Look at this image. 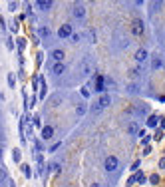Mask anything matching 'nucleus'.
<instances>
[{
    "label": "nucleus",
    "mask_w": 165,
    "mask_h": 187,
    "mask_svg": "<svg viewBox=\"0 0 165 187\" xmlns=\"http://www.w3.org/2000/svg\"><path fill=\"white\" fill-rule=\"evenodd\" d=\"M104 167H105V171H115V169L119 167V159L115 157V155H108L105 157V163H104Z\"/></svg>",
    "instance_id": "nucleus-1"
},
{
    "label": "nucleus",
    "mask_w": 165,
    "mask_h": 187,
    "mask_svg": "<svg viewBox=\"0 0 165 187\" xmlns=\"http://www.w3.org/2000/svg\"><path fill=\"white\" fill-rule=\"evenodd\" d=\"M131 32L135 34V36H141L143 34V20H139V18L133 20L131 22Z\"/></svg>",
    "instance_id": "nucleus-2"
},
{
    "label": "nucleus",
    "mask_w": 165,
    "mask_h": 187,
    "mask_svg": "<svg viewBox=\"0 0 165 187\" xmlns=\"http://www.w3.org/2000/svg\"><path fill=\"white\" fill-rule=\"evenodd\" d=\"M80 72L84 74V76L92 74V60H90V58H84V62L80 64Z\"/></svg>",
    "instance_id": "nucleus-3"
},
{
    "label": "nucleus",
    "mask_w": 165,
    "mask_h": 187,
    "mask_svg": "<svg viewBox=\"0 0 165 187\" xmlns=\"http://www.w3.org/2000/svg\"><path fill=\"white\" fill-rule=\"evenodd\" d=\"M58 36H60V38H70L72 36V26L70 24H62L60 30H58Z\"/></svg>",
    "instance_id": "nucleus-4"
},
{
    "label": "nucleus",
    "mask_w": 165,
    "mask_h": 187,
    "mask_svg": "<svg viewBox=\"0 0 165 187\" xmlns=\"http://www.w3.org/2000/svg\"><path fill=\"white\" fill-rule=\"evenodd\" d=\"M145 60H147V50H145V48H139V50L135 52V62H137V64H143Z\"/></svg>",
    "instance_id": "nucleus-5"
},
{
    "label": "nucleus",
    "mask_w": 165,
    "mask_h": 187,
    "mask_svg": "<svg viewBox=\"0 0 165 187\" xmlns=\"http://www.w3.org/2000/svg\"><path fill=\"white\" fill-rule=\"evenodd\" d=\"M72 14H74L76 18H84V16H86V8L82 4H76L74 10H72Z\"/></svg>",
    "instance_id": "nucleus-6"
},
{
    "label": "nucleus",
    "mask_w": 165,
    "mask_h": 187,
    "mask_svg": "<svg viewBox=\"0 0 165 187\" xmlns=\"http://www.w3.org/2000/svg\"><path fill=\"white\" fill-rule=\"evenodd\" d=\"M109 104H112V98H109L108 94H104V96L99 98V102H98V106H99V110H104V108H108Z\"/></svg>",
    "instance_id": "nucleus-7"
},
{
    "label": "nucleus",
    "mask_w": 165,
    "mask_h": 187,
    "mask_svg": "<svg viewBox=\"0 0 165 187\" xmlns=\"http://www.w3.org/2000/svg\"><path fill=\"white\" fill-rule=\"evenodd\" d=\"M50 58H54L56 62H64V58H66V54H64V50H52Z\"/></svg>",
    "instance_id": "nucleus-8"
},
{
    "label": "nucleus",
    "mask_w": 165,
    "mask_h": 187,
    "mask_svg": "<svg viewBox=\"0 0 165 187\" xmlns=\"http://www.w3.org/2000/svg\"><path fill=\"white\" fill-rule=\"evenodd\" d=\"M52 72L56 74V76H62V74L66 72V66H64V62H56V64H54V68H52Z\"/></svg>",
    "instance_id": "nucleus-9"
},
{
    "label": "nucleus",
    "mask_w": 165,
    "mask_h": 187,
    "mask_svg": "<svg viewBox=\"0 0 165 187\" xmlns=\"http://www.w3.org/2000/svg\"><path fill=\"white\" fill-rule=\"evenodd\" d=\"M52 135H54V127H50V125H46V127H44L42 130V139H52Z\"/></svg>",
    "instance_id": "nucleus-10"
},
{
    "label": "nucleus",
    "mask_w": 165,
    "mask_h": 187,
    "mask_svg": "<svg viewBox=\"0 0 165 187\" xmlns=\"http://www.w3.org/2000/svg\"><path fill=\"white\" fill-rule=\"evenodd\" d=\"M36 6L40 10H50L52 8V0H40V2H36Z\"/></svg>",
    "instance_id": "nucleus-11"
},
{
    "label": "nucleus",
    "mask_w": 165,
    "mask_h": 187,
    "mask_svg": "<svg viewBox=\"0 0 165 187\" xmlns=\"http://www.w3.org/2000/svg\"><path fill=\"white\" fill-rule=\"evenodd\" d=\"M161 66H163L161 58H159V56H153V60H151V68H153V70H159Z\"/></svg>",
    "instance_id": "nucleus-12"
},
{
    "label": "nucleus",
    "mask_w": 165,
    "mask_h": 187,
    "mask_svg": "<svg viewBox=\"0 0 165 187\" xmlns=\"http://www.w3.org/2000/svg\"><path fill=\"white\" fill-rule=\"evenodd\" d=\"M12 159H14L16 163H18L20 159H22V153H20V149H14V151H12Z\"/></svg>",
    "instance_id": "nucleus-13"
},
{
    "label": "nucleus",
    "mask_w": 165,
    "mask_h": 187,
    "mask_svg": "<svg viewBox=\"0 0 165 187\" xmlns=\"http://www.w3.org/2000/svg\"><path fill=\"white\" fill-rule=\"evenodd\" d=\"M155 124H157V115H149V120H147V125H149V127H155Z\"/></svg>",
    "instance_id": "nucleus-14"
},
{
    "label": "nucleus",
    "mask_w": 165,
    "mask_h": 187,
    "mask_svg": "<svg viewBox=\"0 0 165 187\" xmlns=\"http://www.w3.org/2000/svg\"><path fill=\"white\" fill-rule=\"evenodd\" d=\"M76 114H78V115H84L86 114V106H84V104H80V106L76 108Z\"/></svg>",
    "instance_id": "nucleus-15"
},
{
    "label": "nucleus",
    "mask_w": 165,
    "mask_h": 187,
    "mask_svg": "<svg viewBox=\"0 0 165 187\" xmlns=\"http://www.w3.org/2000/svg\"><path fill=\"white\" fill-rule=\"evenodd\" d=\"M149 181L153 183V185H157V183H159V175H157V173H153V175L149 177Z\"/></svg>",
    "instance_id": "nucleus-16"
},
{
    "label": "nucleus",
    "mask_w": 165,
    "mask_h": 187,
    "mask_svg": "<svg viewBox=\"0 0 165 187\" xmlns=\"http://www.w3.org/2000/svg\"><path fill=\"white\" fill-rule=\"evenodd\" d=\"M70 38H72V42H74V44H78V42L82 40V36H80V34H72Z\"/></svg>",
    "instance_id": "nucleus-17"
},
{
    "label": "nucleus",
    "mask_w": 165,
    "mask_h": 187,
    "mask_svg": "<svg viewBox=\"0 0 165 187\" xmlns=\"http://www.w3.org/2000/svg\"><path fill=\"white\" fill-rule=\"evenodd\" d=\"M40 36H44V38L50 36V28H40Z\"/></svg>",
    "instance_id": "nucleus-18"
},
{
    "label": "nucleus",
    "mask_w": 165,
    "mask_h": 187,
    "mask_svg": "<svg viewBox=\"0 0 165 187\" xmlns=\"http://www.w3.org/2000/svg\"><path fill=\"white\" fill-rule=\"evenodd\" d=\"M4 179H6V169L0 167V181H4Z\"/></svg>",
    "instance_id": "nucleus-19"
},
{
    "label": "nucleus",
    "mask_w": 165,
    "mask_h": 187,
    "mask_svg": "<svg viewBox=\"0 0 165 187\" xmlns=\"http://www.w3.org/2000/svg\"><path fill=\"white\" fill-rule=\"evenodd\" d=\"M135 179H137L139 183H145V175H141V173H139V175H135Z\"/></svg>",
    "instance_id": "nucleus-20"
},
{
    "label": "nucleus",
    "mask_w": 165,
    "mask_h": 187,
    "mask_svg": "<svg viewBox=\"0 0 165 187\" xmlns=\"http://www.w3.org/2000/svg\"><path fill=\"white\" fill-rule=\"evenodd\" d=\"M129 134H137V125H135V124L129 125Z\"/></svg>",
    "instance_id": "nucleus-21"
},
{
    "label": "nucleus",
    "mask_w": 165,
    "mask_h": 187,
    "mask_svg": "<svg viewBox=\"0 0 165 187\" xmlns=\"http://www.w3.org/2000/svg\"><path fill=\"white\" fill-rule=\"evenodd\" d=\"M8 84H10V86H14V76H12V74L8 76Z\"/></svg>",
    "instance_id": "nucleus-22"
},
{
    "label": "nucleus",
    "mask_w": 165,
    "mask_h": 187,
    "mask_svg": "<svg viewBox=\"0 0 165 187\" xmlns=\"http://www.w3.org/2000/svg\"><path fill=\"white\" fill-rule=\"evenodd\" d=\"M161 137H163V131L159 130V131H157V134H155V139H161Z\"/></svg>",
    "instance_id": "nucleus-23"
},
{
    "label": "nucleus",
    "mask_w": 165,
    "mask_h": 187,
    "mask_svg": "<svg viewBox=\"0 0 165 187\" xmlns=\"http://www.w3.org/2000/svg\"><path fill=\"white\" fill-rule=\"evenodd\" d=\"M159 167H161V169H165V157H163V159H159Z\"/></svg>",
    "instance_id": "nucleus-24"
},
{
    "label": "nucleus",
    "mask_w": 165,
    "mask_h": 187,
    "mask_svg": "<svg viewBox=\"0 0 165 187\" xmlns=\"http://www.w3.org/2000/svg\"><path fill=\"white\" fill-rule=\"evenodd\" d=\"M92 187H102V185H99V183H94V185H92Z\"/></svg>",
    "instance_id": "nucleus-25"
},
{
    "label": "nucleus",
    "mask_w": 165,
    "mask_h": 187,
    "mask_svg": "<svg viewBox=\"0 0 165 187\" xmlns=\"http://www.w3.org/2000/svg\"><path fill=\"white\" fill-rule=\"evenodd\" d=\"M0 159H2V149H0Z\"/></svg>",
    "instance_id": "nucleus-26"
}]
</instances>
